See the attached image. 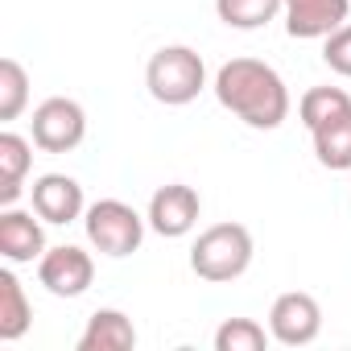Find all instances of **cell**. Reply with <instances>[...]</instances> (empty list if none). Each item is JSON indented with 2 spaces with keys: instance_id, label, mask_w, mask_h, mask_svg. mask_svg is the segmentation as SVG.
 I'll return each instance as SVG.
<instances>
[{
  "instance_id": "obj_16",
  "label": "cell",
  "mask_w": 351,
  "mask_h": 351,
  "mask_svg": "<svg viewBox=\"0 0 351 351\" xmlns=\"http://www.w3.org/2000/svg\"><path fill=\"white\" fill-rule=\"evenodd\" d=\"M215 13L232 29H265L269 21H277L281 0H215Z\"/></svg>"
},
{
  "instance_id": "obj_15",
  "label": "cell",
  "mask_w": 351,
  "mask_h": 351,
  "mask_svg": "<svg viewBox=\"0 0 351 351\" xmlns=\"http://www.w3.org/2000/svg\"><path fill=\"white\" fill-rule=\"evenodd\" d=\"M34 322V306L25 298V285L17 281L13 269H0V339L17 343Z\"/></svg>"
},
{
  "instance_id": "obj_17",
  "label": "cell",
  "mask_w": 351,
  "mask_h": 351,
  "mask_svg": "<svg viewBox=\"0 0 351 351\" xmlns=\"http://www.w3.org/2000/svg\"><path fill=\"white\" fill-rule=\"evenodd\" d=\"M29 104V75L17 58H0V120H17Z\"/></svg>"
},
{
  "instance_id": "obj_7",
  "label": "cell",
  "mask_w": 351,
  "mask_h": 351,
  "mask_svg": "<svg viewBox=\"0 0 351 351\" xmlns=\"http://www.w3.org/2000/svg\"><path fill=\"white\" fill-rule=\"evenodd\" d=\"M322 330V306L310 293H281L269 310V335L281 347H306Z\"/></svg>"
},
{
  "instance_id": "obj_8",
  "label": "cell",
  "mask_w": 351,
  "mask_h": 351,
  "mask_svg": "<svg viewBox=\"0 0 351 351\" xmlns=\"http://www.w3.org/2000/svg\"><path fill=\"white\" fill-rule=\"evenodd\" d=\"M199 211H203V203H199V191L195 186H186V182H169V186H161V191H153V199H149V228L157 232V236H165V240H178V236H186L195 223H199Z\"/></svg>"
},
{
  "instance_id": "obj_19",
  "label": "cell",
  "mask_w": 351,
  "mask_h": 351,
  "mask_svg": "<svg viewBox=\"0 0 351 351\" xmlns=\"http://www.w3.org/2000/svg\"><path fill=\"white\" fill-rule=\"evenodd\" d=\"M269 339L273 335L256 318H228L215 330V351H265Z\"/></svg>"
},
{
  "instance_id": "obj_6",
  "label": "cell",
  "mask_w": 351,
  "mask_h": 351,
  "mask_svg": "<svg viewBox=\"0 0 351 351\" xmlns=\"http://www.w3.org/2000/svg\"><path fill=\"white\" fill-rule=\"evenodd\" d=\"M38 281L54 293V298H79L91 289L95 281V261L75 248V244H58V248H46V256L38 261Z\"/></svg>"
},
{
  "instance_id": "obj_9",
  "label": "cell",
  "mask_w": 351,
  "mask_h": 351,
  "mask_svg": "<svg viewBox=\"0 0 351 351\" xmlns=\"http://www.w3.org/2000/svg\"><path fill=\"white\" fill-rule=\"evenodd\" d=\"M42 215L38 211H21V207H5L0 211V256L13 265H34L46 256V232H42Z\"/></svg>"
},
{
  "instance_id": "obj_4",
  "label": "cell",
  "mask_w": 351,
  "mask_h": 351,
  "mask_svg": "<svg viewBox=\"0 0 351 351\" xmlns=\"http://www.w3.org/2000/svg\"><path fill=\"white\" fill-rule=\"evenodd\" d=\"M83 228H87V240H91L95 252L120 261V256H132V252L141 248L149 219H141V215H136L128 203H120V199H99V203L87 207Z\"/></svg>"
},
{
  "instance_id": "obj_20",
  "label": "cell",
  "mask_w": 351,
  "mask_h": 351,
  "mask_svg": "<svg viewBox=\"0 0 351 351\" xmlns=\"http://www.w3.org/2000/svg\"><path fill=\"white\" fill-rule=\"evenodd\" d=\"M322 62L335 75L351 79V25H339L330 38H322Z\"/></svg>"
},
{
  "instance_id": "obj_14",
  "label": "cell",
  "mask_w": 351,
  "mask_h": 351,
  "mask_svg": "<svg viewBox=\"0 0 351 351\" xmlns=\"http://www.w3.org/2000/svg\"><path fill=\"white\" fill-rule=\"evenodd\" d=\"M314 136V157L326 169H351V108L322 120L318 128H310Z\"/></svg>"
},
{
  "instance_id": "obj_3",
  "label": "cell",
  "mask_w": 351,
  "mask_h": 351,
  "mask_svg": "<svg viewBox=\"0 0 351 351\" xmlns=\"http://www.w3.org/2000/svg\"><path fill=\"white\" fill-rule=\"evenodd\" d=\"M248 265H252V232L244 223H215L191 248V269L211 285L244 277Z\"/></svg>"
},
{
  "instance_id": "obj_18",
  "label": "cell",
  "mask_w": 351,
  "mask_h": 351,
  "mask_svg": "<svg viewBox=\"0 0 351 351\" xmlns=\"http://www.w3.org/2000/svg\"><path fill=\"white\" fill-rule=\"evenodd\" d=\"M347 108H351V95H347L343 87H310V91L298 99V116H302L306 128H318L322 120H330V116H339V112H347Z\"/></svg>"
},
{
  "instance_id": "obj_2",
  "label": "cell",
  "mask_w": 351,
  "mask_h": 351,
  "mask_svg": "<svg viewBox=\"0 0 351 351\" xmlns=\"http://www.w3.org/2000/svg\"><path fill=\"white\" fill-rule=\"evenodd\" d=\"M145 87L157 104L182 108L199 99V91L207 87V62L191 46H161L145 66Z\"/></svg>"
},
{
  "instance_id": "obj_10",
  "label": "cell",
  "mask_w": 351,
  "mask_h": 351,
  "mask_svg": "<svg viewBox=\"0 0 351 351\" xmlns=\"http://www.w3.org/2000/svg\"><path fill=\"white\" fill-rule=\"evenodd\" d=\"M285 13V34L289 38H330L339 25H347L351 0H281Z\"/></svg>"
},
{
  "instance_id": "obj_11",
  "label": "cell",
  "mask_w": 351,
  "mask_h": 351,
  "mask_svg": "<svg viewBox=\"0 0 351 351\" xmlns=\"http://www.w3.org/2000/svg\"><path fill=\"white\" fill-rule=\"evenodd\" d=\"M29 199H34V211L46 223H58V228H66V223L87 215L83 186L71 178V173H42V178L34 182V191H29Z\"/></svg>"
},
{
  "instance_id": "obj_1",
  "label": "cell",
  "mask_w": 351,
  "mask_h": 351,
  "mask_svg": "<svg viewBox=\"0 0 351 351\" xmlns=\"http://www.w3.org/2000/svg\"><path fill=\"white\" fill-rule=\"evenodd\" d=\"M215 99L232 116H240L248 128H261V132L281 128L285 116H289L285 79L261 58H232V62H223L219 75H215Z\"/></svg>"
},
{
  "instance_id": "obj_5",
  "label": "cell",
  "mask_w": 351,
  "mask_h": 351,
  "mask_svg": "<svg viewBox=\"0 0 351 351\" xmlns=\"http://www.w3.org/2000/svg\"><path fill=\"white\" fill-rule=\"evenodd\" d=\"M29 132H34V145L42 153H71L87 136V112L66 95H50L34 108Z\"/></svg>"
},
{
  "instance_id": "obj_12",
  "label": "cell",
  "mask_w": 351,
  "mask_h": 351,
  "mask_svg": "<svg viewBox=\"0 0 351 351\" xmlns=\"http://www.w3.org/2000/svg\"><path fill=\"white\" fill-rule=\"evenodd\" d=\"M29 165H34V145L21 132L5 128L0 132V207H13L21 199Z\"/></svg>"
},
{
  "instance_id": "obj_13",
  "label": "cell",
  "mask_w": 351,
  "mask_h": 351,
  "mask_svg": "<svg viewBox=\"0 0 351 351\" xmlns=\"http://www.w3.org/2000/svg\"><path fill=\"white\" fill-rule=\"evenodd\" d=\"M136 347V326L124 310H95L79 335V351H128Z\"/></svg>"
}]
</instances>
